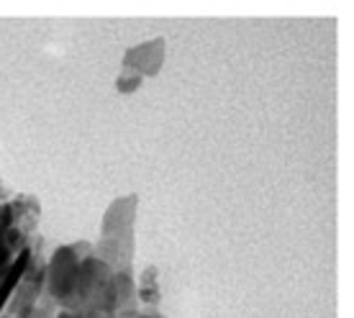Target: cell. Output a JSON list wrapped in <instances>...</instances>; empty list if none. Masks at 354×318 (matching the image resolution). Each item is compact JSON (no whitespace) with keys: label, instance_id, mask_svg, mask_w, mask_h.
<instances>
[{"label":"cell","instance_id":"7a4b0ae2","mask_svg":"<svg viewBox=\"0 0 354 318\" xmlns=\"http://www.w3.org/2000/svg\"><path fill=\"white\" fill-rule=\"evenodd\" d=\"M165 54H167V44L162 36H154L149 41L126 49L121 57V70L136 72L139 77H157L165 67Z\"/></svg>","mask_w":354,"mask_h":318},{"label":"cell","instance_id":"6da1fadb","mask_svg":"<svg viewBox=\"0 0 354 318\" xmlns=\"http://www.w3.org/2000/svg\"><path fill=\"white\" fill-rule=\"evenodd\" d=\"M57 303L46 292V256L41 254V247L31 241V256H28L26 272L21 277L18 288L10 295L3 316L10 318H54Z\"/></svg>","mask_w":354,"mask_h":318},{"label":"cell","instance_id":"3957f363","mask_svg":"<svg viewBox=\"0 0 354 318\" xmlns=\"http://www.w3.org/2000/svg\"><path fill=\"white\" fill-rule=\"evenodd\" d=\"M136 216H139V195L129 193L111 200L103 218H100V234H113V231H131L136 229Z\"/></svg>","mask_w":354,"mask_h":318},{"label":"cell","instance_id":"8992f818","mask_svg":"<svg viewBox=\"0 0 354 318\" xmlns=\"http://www.w3.org/2000/svg\"><path fill=\"white\" fill-rule=\"evenodd\" d=\"M121 318H165L157 308H139L133 310V313H126V316Z\"/></svg>","mask_w":354,"mask_h":318},{"label":"cell","instance_id":"52a82bcc","mask_svg":"<svg viewBox=\"0 0 354 318\" xmlns=\"http://www.w3.org/2000/svg\"><path fill=\"white\" fill-rule=\"evenodd\" d=\"M0 318H10V316H0Z\"/></svg>","mask_w":354,"mask_h":318},{"label":"cell","instance_id":"277c9868","mask_svg":"<svg viewBox=\"0 0 354 318\" xmlns=\"http://www.w3.org/2000/svg\"><path fill=\"white\" fill-rule=\"evenodd\" d=\"M136 295H139V306L142 308H154L160 303L162 288L157 267H147V270H142V274H136Z\"/></svg>","mask_w":354,"mask_h":318},{"label":"cell","instance_id":"5b68a950","mask_svg":"<svg viewBox=\"0 0 354 318\" xmlns=\"http://www.w3.org/2000/svg\"><path fill=\"white\" fill-rule=\"evenodd\" d=\"M142 85H144V77H139L136 72L121 70L118 77H115V93H121V95H133Z\"/></svg>","mask_w":354,"mask_h":318}]
</instances>
